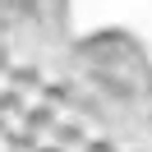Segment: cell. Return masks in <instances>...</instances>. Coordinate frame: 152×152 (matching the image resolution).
Instances as JSON below:
<instances>
[{"instance_id": "obj_2", "label": "cell", "mask_w": 152, "mask_h": 152, "mask_svg": "<svg viewBox=\"0 0 152 152\" xmlns=\"http://www.w3.org/2000/svg\"><path fill=\"white\" fill-rule=\"evenodd\" d=\"M28 124H32V115H28V111H19L14 102L0 106V134H10L14 143H23V138H28Z\"/></svg>"}, {"instance_id": "obj_6", "label": "cell", "mask_w": 152, "mask_h": 152, "mask_svg": "<svg viewBox=\"0 0 152 152\" xmlns=\"http://www.w3.org/2000/svg\"><path fill=\"white\" fill-rule=\"evenodd\" d=\"M92 152H115V143H111V138H106V143H102V148H92Z\"/></svg>"}, {"instance_id": "obj_4", "label": "cell", "mask_w": 152, "mask_h": 152, "mask_svg": "<svg viewBox=\"0 0 152 152\" xmlns=\"http://www.w3.org/2000/svg\"><path fill=\"white\" fill-rule=\"evenodd\" d=\"M10 97H14V74H10L5 65H0V106L10 102Z\"/></svg>"}, {"instance_id": "obj_3", "label": "cell", "mask_w": 152, "mask_h": 152, "mask_svg": "<svg viewBox=\"0 0 152 152\" xmlns=\"http://www.w3.org/2000/svg\"><path fill=\"white\" fill-rule=\"evenodd\" d=\"M56 152H92V148H88V143L78 138V134H65V138H60V148H56Z\"/></svg>"}, {"instance_id": "obj_1", "label": "cell", "mask_w": 152, "mask_h": 152, "mask_svg": "<svg viewBox=\"0 0 152 152\" xmlns=\"http://www.w3.org/2000/svg\"><path fill=\"white\" fill-rule=\"evenodd\" d=\"M60 138H65V134H60L56 124L46 120V115H32L28 138H23V143H28V148H37V152H56V148H60Z\"/></svg>"}, {"instance_id": "obj_7", "label": "cell", "mask_w": 152, "mask_h": 152, "mask_svg": "<svg viewBox=\"0 0 152 152\" xmlns=\"http://www.w3.org/2000/svg\"><path fill=\"white\" fill-rule=\"evenodd\" d=\"M14 152H37V148H28V143H19V148H14Z\"/></svg>"}, {"instance_id": "obj_5", "label": "cell", "mask_w": 152, "mask_h": 152, "mask_svg": "<svg viewBox=\"0 0 152 152\" xmlns=\"http://www.w3.org/2000/svg\"><path fill=\"white\" fill-rule=\"evenodd\" d=\"M14 148H19V143H14L10 134H0V152H14Z\"/></svg>"}]
</instances>
